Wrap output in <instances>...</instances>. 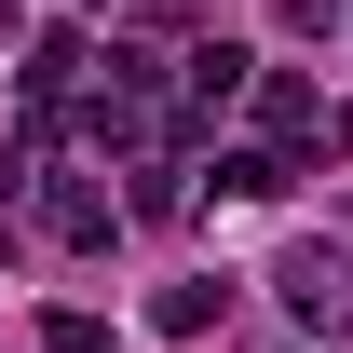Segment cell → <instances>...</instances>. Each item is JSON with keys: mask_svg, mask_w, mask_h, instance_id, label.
Masks as SVG:
<instances>
[{"mask_svg": "<svg viewBox=\"0 0 353 353\" xmlns=\"http://www.w3.org/2000/svg\"><path fill=\"white\" fill-rule=\"evenodd\" d=\"M272 285H285V312H299V326H326V340L353 326V259H340V245H299Z\"/></svg>", "mask_w": 353, "mask_h": 353, "instance_id": "cell-1", "label": "cell"}, {"mask_svg": "<svg viewBox=\"0 0 353 353\" xmlns=\"http://www.w3.org/2000/svg\"><path fill=\"white\" fill-rule=\"evenodd\" d=\"M285 176H299V163H285V150H218V190H231V204H272Z\"/></svg>", "mask_w": 353, "mask_h": 353, "instance_id": "cell-7", "label": "cell"}, {"mask_svg": "<svg viewBox=\"0 0 353 353\" xmlns=\"http://www.w3.org/2000/svg\"><path fill=\"white\" fill-rule=\"evenodd\" d=\"M218 312H231V285H163V299H150V326H163V340H204Z\"/></svg>", "mask_w": 353, "mask_h": 353, "instance_id": "cell-6", "label": "cell"}, {"mask_svg": "<svg viewBox=\"0 0 353 353\" xmlns=\"http://www.w3.org/2000/svg\"><path fill=\"white\" fill-rule=\"evenodd\" d=\"M41 353H109V326H95V312L68 299V312H41Z\"/></svg>", "mask_w": 353, "mask_h": 353, "instance_id": "cell-8", "label": "cell"}, {"mask_svg": "<svg viewBox=\"0 0 353 353\" xmlns=\"http://www.w3.org/2000/svg\"><path fill=\"white\" fill-rule=\"evenodd\" d=\"M245 82H259V54H245V41H204V54H190V82H176V123L204 136L231 95H245Z\"/></svg>", "mask_w": 353, "mask_h": 353, "instance_id": "cell-2", "label": "cell"}, {"mask_svg": "<svg viewBox=\"0 0 353 353\" xmlns=\"http://www.w3.org/2000/svg\"><path fill=\"white\" fill-rule=\"evenodd\" d=\"M245 95H259V123H272V150H299V136H326V95H312L299 68H259Z\"/></svg>", "mask_w": 353, "mask_h": 353, "instance_id": "cell-3", "label": "cell"}, {"mask_svg": "<svg viewBox=\"0 0 353 353\" xmlns=\"http://www.w3.org/2000/svg\"><path fill=\"white\" fill-rule=\"evenodd\" d=\"M82 68H95V54H82V28H41V54H28V109H54Z\"/></svg>", "mask_w": 353, "mask_h": 353, "instance_id": "cell-5", "label": "cell"}, {"mask_svg": "<svg viewBox=\"0 0 353 353\" xmlns=\"http://www.w3.org/2000/svg\"><path fill=\"white\" fill-rule=\"evenodd\" d=\"M0 28H14V0H0Z\"/></svg>", "mask_w": 353, "mask_h": 353, "instance_id": "cell-9", "label": "cell"}, {"mask_svg": "<svg viewBox=\"0 0 353 353\" xmlns=\"http://www.w3.org/2000/svg\"><path fill=\"white\" fill-rule=\"evenodd\" d=\"M41 231H54V245H82V259H95V245L123 231V204H109V190H54V204H41Z\"/></svg>", "mask_w": 353, "mask_h": 353, "instance_id": "cell-4", "label": "cell"}]
</instances>
